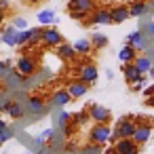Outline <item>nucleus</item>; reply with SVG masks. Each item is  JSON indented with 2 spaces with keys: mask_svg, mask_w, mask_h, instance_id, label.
<instances>
[{
  "mask_svg": "<svg viewBox=\"0 0 154 154\" xmlns=\"http://www.w3.org/2000/svg\"><path fill=\"white\" fill-rule=\"evenodd\" d=\"M97 78H99V70H97V66H95L91 59L82 61L80 68H78V80H82V82H87V85L91 87V85L97 82Z\"/></svg>",
  "mask_w": 154,
  "mask_h": 154,
  "instance_id": "obj_2",
  "label": "nucleus"
},
{
  "mask_svg": "<svg viewBox=\"0 0 154 154\" xmlns=\"http://www.w3.org/2000/svg\"><path fill=\"white\" fill-rule=\"evenodd\" d=\"M150 11H152V7H150L148 0H133V2L129 5V13H131V17H143V15L150 13Z\"/></svg>",
  "mask_w": 154,
  "mask_h": 154,
  "instance_id": "obj_11",
  "label": "nucleus"
},
{
  "mask_svg": "<svg viewBox=\"0 0 154 154\" xmlns=\"http://www.w3.org/2000/svg\"><path fill=\"white\" fill-rule=\"evenodd\" d=\"M80 154H101V146H95V143H91V146L82 148V150H80Z\"/></svg>",
  "mask_w": 154,
  "mask_h": 154,
  "instance_id": "obj_30",
  "label": "nucleus"
},
{
  "mask_svg": "<svg viewBox=\"0 0 154 154\" xmlns=\"http://www.w3.org/2000/svg\"><path fill=\"white\" fill-rule=\"evenodd\" d=\"M0 9L9 11V9H11V0H0Z\"/></svg>",
  "mask_w": 154,
  "mask_h": 154,
  "instance_id": "obj_36",
  "label": "nucleus"
},
{
  "mask_svg": "<svg viewBox=\"0 0 154 154\" xmlns=\"http://www.w3.org/2000/svg\"><path fill=\"white\" fill-rule=\"evenodd\" d=\"M146 32H148V34H152V36H154V21H152V23H148V26H146Z\"/></svg>",
  "mask_w": 154,
  "mask_h": 154,
  "instance_id": "obj_40",
  "label": "nucleus"
},
{
  "mask_svg": "<svg viewBox=\"0 0 154 154\" xmlns=\"http://www.w3.org/2000/svg\"><path fill=\"white\" fill-rule=\"evenodd\" d=\"M127 42H129V45H133L135 49H146V36H143V32H141V30L131 32V34L127 36Z\"/></svg>",
  "mask_w": 154,
  "mask_h": 154,
  "instance_id": "obj_22",
  "label": "nucleus"
},
{
  "mask_svg": "<svg viewBox=\"0 0 154 154\" xmlns=\"http://www.w3.org/2000/svg\"><path fill=\"white\" fill-rule=\"evenodd\" d=\"M110 135H112V127L108 125H93V129L89 131V141L95 143V146H103L110 141Z\"/></svg>",
  "mask_w": 154,
  "mask_h": 154,
  "instance_id": "obj_3",
  "label": "nucleus"
},
{
  "mask_svg": "<svg viewBox=\"0 0 154 154\" xmlns=\"http://www.w3.org/2000/svg\"><path fill=\"white\" fill-rule=\"evenodd\" d=\"M135 59H137V49L133 45L125 42V47L118 51V61H122V66H125V63H133Z\"/></svg>",
  "mask_w": 154,
  "mask_h": 154,
  "instance_id": "obj_14",
  "label": "nucleus"
},
{
  "mask_svg": "<svg viewBox=\"0 0 154 154\" xmlns=\"http://www.w3.org/2000/svg\"><path fill=\"white\" fill-rule=\"evenodd\" d=\"M7 13H9V11H5V9H0V26L5 23V19H7Z\"/></svg>",
  "mask_w": 154,
  "mask_h": 154,
  "instance_id": "obj_37",
  "label": "nucleus"
},
{
  "mask_svg": "<svg viewBox=\"0 0 154 154\" xmlns=\"http://www.w3.org/2000/svg\"><path fill=\"white\" fill-rule=\"evenodd\" d=\"M148 2H150V7H152V9H154V0H148Z\"/></svg>",
  "mask_w": 154,
  "mask_h": 154,
  "instance_id": "obj_45",
  "label": "nucleus"
},
{
  "mask_svg": "<svg viewBox=\"0 0 154 154\" xmlns=\"http://www.w3.org/2000/svg\"><path fill=\"white\" fill-rule=\"evenodd\" d=\"M89 23H93V26H108V23H112V15H110V9H103V7H97L93 13H91V17H89Z\"/></svg>",
  "mask_w": 154,
  "mask_h": 154,
  "instance_id": "obj_8",
  "label": "nucleus"
},
{
  "mask_svg": "<svg viewBox=\"0 0 154 154\" xmlns=\"http://www.w3.org/2000/svg\"><path fill=\"white\" fill-rule=\"evenodd\" d=\"M30 38H32V30L30 28L28 30H19V34H17V47H26L30 42Z\"/></svg>",
  "mask_w": 154,
  "mask_h": 154,
  "instance_id": "obj_27",
  "label": "nucleus"
},
{
  "mask_svg": "<svg viewBox=\"0 0 154 154\" xmlns=\"http://www.w3.org/2000/svg\"><path fill=\"white\" fill-rule=\"evenodd\" d=\"M89 118L95 125H108L110 118H112V112L108 108L99 106V103H93V106H89Z\"/></svg>",
  "mask_w": 154,
  "mask_h": 154,
  "instance_id": "obj_6",
  "label": "nucleus"
},
{
  "mask_svg": "<svg viewBox=\"0 0 154 154\" xmlns=\"http://www.w3.org/2000/svg\"><path fill=\"white\" fill-rule=\"evenodd\" d=\"M0 93H2V80H0Z\"/></svg>",
  "mask_w": 154,
  "mask_h": 154,
  "instance_id": "obj_47",
  "label": "nucleus"
},
{
  "mask_svg": "<svg viewBox=\"0 0 154 154\" xmlns=\"http://www.w3.org/2000/svg\"><path fill=\"white\" fill-rule=\"evenodd\" d=\"M9 70H11V61H2V59H0V80L7 78Z\"/></svg>",
  "mask_w": 154,
  "mask_h": 154,
  "instance_id": "obj_29",
  "label": "nucleus"
},
{
  "mask_svg": "<svg viewBox=\"0 0 154 154\" xmlns=\"http://www.w3.org/2000/svg\"><path fill=\"white\" fill-rule=\"evenodd\" d=\"M91 45H93V49H103L106 45H108V36L106 34H101V32H95V34H91Z\"/></svg>",
  "mask_w": 154,
  "mask_h": 154,
  "instance_id": "obj_23",
  "label": "nucleus"
},
{
  "mask_svg": "<svg viewBox=\"0 0 154 154\" xmlns=\"http://www.w3.org/2000/svg\"><path fill=\"white\" fill-rule=\"evenodd\" d=\"M11 137H13V131H11V129H7V131H2V133H0V146H2L5 141H9Z\"/></svg>",
  "mask_w": 154,
  "mask_h": 154,
  "instance_id": "obj_33",
  "label": "nucleus"
},
{
  "mask_svg": "<svg viewBox=\"0 0 154 154\" xmlns=\"http://www.w3.org/2000/svg\"><path fill=\"white\" fill-rule=\"evenodd\" d=\"M101 154H118V152L114 150V146H108V148H106V150H103Z\"/></svg>",
  "mask_w": 154,
  "mask_h": 154,
  "instance_id": "obj_39",
  "label": "nucleus"
},
{
  "mask_svg": "<svg viewBox=\"0 0 154 154\" xmlns=\"http://www.w3.org/2000/svg\"><path fill=\"white\" fill-rule=\"evenodd\" d=\"M146 106H148V108H154V95L146 97Z\"/></svg>",
  "mask_w": 154,
  "mask_h": 154,
  "instance_id": "obj_38",
  "label": "nucleus"
},
{
  "mask_svg": "<svg viewBox=\"0 0 154 154\" xmlns=\"http://www.w3.org/2000/svg\"><path fill=\"white\" fill-rule=\"evenodd\" d=\"M2 101H5V95H0V106H2Z\"/></svg>",
  "mask_w": 154,
  "mask_h": 154,
  "instance_id": "obj_44",
  "label": "nucleus"
},
{
  "mask_svg": "<svg viewBox=\"0 0 154 154\" xmlns=\"http://www.w3.org/2000/svg\"><path fill=\"white\" fill-rule=\"evenodd\" d=\"M131 91H135V93H137V91H141V82H135V85H131Z\"/></svg>",
  "mask_w": 154,
  "mask_h": 154,
  "instance_id": "obj_41",
  "label": "nucleus"
},
{
  "mask_svg": "<svg viewBox=\"0 0 154 154\" xmlns=\"http://www.w3.org/2000/svg\"><path fill=\"white\" fill-rule=\"evenodd\" d=\"M63 42V36H61V32L57 30V28H53V26H45V32H42V40H40V45L42 47H59Z\"/></svg>",
  "mask_w": 154,
  "mask_h": 154,
  "instance_id": "obj_5",
  "label": "nucleus"
},
{
  "mask_svg": "<svg viewBox=\"0 0 154 154\" xmlns=\"http://www.w3.org/2000/svg\"><path fill=\"white\" fill-rule=\"evenodd\" d=\"M114 150H116L118 154H129V152L137 150V143L133 141V137H122V139H118V141L114 143Z\"/></svg>",
  "mask_w": 154,
  "mask_h": 154,
  "instance_id": "obj_18",
  "label": "nucleus"
},
{
  "mask_svg": "<svg viewBox=\"0 0 154 154\" xmlns=\"http://www.w3.org/2000/svg\"><path fill=\"white\" fill-rule=\"evenodd\" d=\"M23 114H26L23 106H21L19 101H13L11 108H9V116H11V118H23Z\"/></svg>",
  "mask_w": 154,
  "mask_h": 154,
  "instance_id": "obj_24",
  "label": "nucleus"
},
{
  "mask_svg": "<svg viewBox=\"0 0 154 154\" xmlns=\"http://www.w3.org/2000/svg\"><path fill=\"white\" fill-rule=\"evenodd\" d=\"M68 122H72V114H70V112H61V114H59V129L66 127Z\"/></svg>",
  "mask_w": 154,
  "mask_h": 154,
  "instance_id": "obj_31",
  "label": "nucleus"
},
{
  "mask_svg": "<svg viewBox=\"0 0 154 154\" xmlns=\"http://www.w3.org/2000/svg\"><path fill=\"white\" fill-rule=\"evenodd\" d=\"M28 110L32 114H42L45 112V99L40 95H30L28 97Z\"/></svg>",
  "mask_w": 154,
  "mask_h": 154,
  "instance_id": "obj_21",
  "label": "nucleus"
},
{
  "mask_svg": "<svg viewBox=\"0 0 154 154\" xmlns=\"http://www.w3.org/2000/svg\"><path fill=\"white\" fill-rule=\"evenodd\" d=\"M143 95H146V97H150V95H154V82H152L150 87H146V89H143Z\"/></svg>",
  "mask_w": 154,
  "mask_h": 154,
  "instance_id": "obj_35",
  "label": "nucleus"
},
{
  "mask_svg": "<svg viewBox=\"0 0 154 154\" xmlns=\"http://www.w3.org/2000/svg\"><path fill=\"white\" fill-rule=\"evenodd\" d=\"M135 129H137V125H135L133 116H122V118H118L116 127L112 129L110 143L114 146V143H116L118 139H122V137H133V135H135Z\"/></svg>",
  "mask_w": 154,
  "mask_h": 154,
  "instance_id": "obj_1",
  "label": "nucleus"
},
{
  "mask_svg": "<svg viewBox=\"0 0 154 154\" xmlns=\"http://www.w3.org/2000/svg\"><path fill=\"white\" fill-rule=\"evenodd\" d=\"M152 122L148 120V122H139L137 125V129H135V135H133V141L137 143V146H141V143H146L148 139H150V135H152Z\"/></svg>",
  "mask_w": 154,
  "mask_h": 154,
  "instance_id": "obj_9",
  "label": "nucleus"
},
{
  "mask_svg": "<svg viewBox=\"0 0 154 154\" xmlns=\"http://www.w3.org/2000/svg\"><path fill=\"white\" fill-rule=\"evenodd\" d=\"M66 91L70 93V97H72V99H80V97H85V95L89 93V85H87V82H82V80H78V78H74V80H70V82H68Z\"/></svg>",
  "mask_w": 154,
  "mask_h": 154,
  "instance_id": "obj_7",
  "label": "nucleus"
},
{
  "mask_svg": "<svg viewBox=\"0 0 154 154\" xmlns=\"http://www.w3.org/2000/svg\"><path fill=\"white\" fill-rule=\"evenodd\" d=\"M57 57L59 59H63V61H76V51H74V45H66V42H61L57 49Z\"/></svg>",
  "mask_w": 154,
  "mask_h": 154,
  "instance_id": "obj_16",
  "label": "nucleus"
},
{
  "mask_svg": "<svg viewBox=\"0 0 154 154\" xmlns=\"http://www.w3.org/2000/svg\"><path fill=\"white\" fill-rule=\"evenodd\" d=\"M36 70H38V61L30 55H21L15 61V72H19L21 76H32V74H36Z\"/></svg>",
  "mask_w": 154,
  "mask_h": 154,
  "instance_id": "obj_4",
  "label": "nucleus"
},
{
  "mask_svg": "<svg viewBox=\"0 0 154 154\" xmlns=\"http://www.w3.org/2000/svg\"><path fill=\"white\" fill-rule=\"evenodd\" d=\"M68 15H70V19H74V21H89V13H85V11H68Z\"/></svg>",
  "mask_w": 154,
  "mask_h": 154,
  "instance_id": "obj_28",
  "label": "nucleus"
},
{
  "mask_svg": "<svg viewBox=\"0 0 154 154\" xmlns=\"http://www.w3.org/2000/svg\"><path fill=\"white\" fill-rule=\"evenodd\" d=\"M36 19H38L40 26H55L57 23V13L53 9H45V11H40L36 15Z\"/></svg>",
  "mask_w": 154,
  "mask_h": 154,
  "instance_id": "obj_19",
  "label": "nucleus"
},
{
  "mask_svg": "<svg viewBox=\"0 0 154 154\" xmlns=\"http://www.w3.org/2000/svg\"><path fill=\"white\" fill-rule=\"evenodd\" d=\"M110 15H112V23H125L131 13H129V5H116L110 9Z\"/></svg>",
  "mask_w": 154,
  "mask_h": 154,
  "instance_id": "obj_12",
  "label": "nucleus"
},
{
  "mask_svg": "<svg viewBox=\"0 0 154 154\" xmlns=\"http://www.w3.org/2000/svg\"><path fill=\"white\" fill-rule=\"evenodd\" d=\"M87 120H89V110H80V112L72 114V122H74V127H80V125H85Z\"/></svg>",
  "mask_w": 154,
  "mask_h": 154,
  "instance_id": "obj_26",
  "label": "nucleus"
},
{
  "mask_svg": "<svg viewBox=\"0 0 154 154\" xmlns=\"http://www.w3.org/2000/svg\"><path fill=\"white\" fill-rule=\"evenodd\" d=\"M133 63L137 66V70H139L141 74H146V72H150V68H152V61H150L148 57H137V59H135Z\"/></svg>",
  "mask_w": 154,
  "mask_h": 154,
  "instance_id": "obj_25",
  "label": "nucleus"
},
{
  "mask_svg": "<svg viewBox=\"0 0 154 154\" xmlns=\"http://www.w3.org/2000/svg\"><path fill=\"white\" fill-rule=\"evenodd\" d=\"M0 45H2V38H0Z\"/></svg>",
  "mask_w": 154,
  "mask_h": 154,
  "instance_id": "obj_48",
  "label": "nucleus"
},
{
  "mask_svg": "<svg viewBox=\"0 0 154 154\" xmlns=\"http://www.w3.org/2000/svg\"><path fill=\"white\" fill-rule=\"evenodd\" d=\"M74 51H76V55L89 57L95 49H93V45H91V40H89V38H80V40H76V42H74Z\"/></svg>",
  "mask_w": 154,
  "mask_h": 154,
  "instance_id": "obj_20",
  "label": "nucleus"
},
{
  "mask_svg": "<svg viewBox=\"0 0 154 154\" xmlns=\"http://www.w3.org/2000/svg\"><path fill=\"white\" fill-rule=\"evenodd\" d=\"M70 101H72V97H70V93H68L66 89L55 91V93L51 95V99H49V103H51V106H55V108H63V106H68Z\"/></svg>",
  "mask_w": 154,
  "mask_h": 154,
  "instance_id": "obj_15",
  "label": "nucleus"
},
{
  "mask_svg": "<svg viewBox=\"0 0 154 154\" xmlns=\"http://www.w3.org/2000/svg\"><path fill=\"white\" fill-rule=\"evenodd\" d=\"M122 74H125V80H127L129 85H135V82L143 76V74L137 70L135 63H125V66H122Z\"/></svg>",
  "mask_w": 154,
  "mask_h": 154,
  "instance_id": "obj_17",
  "label": "nucleus"
},
{
  "mask_svg": "<svg viewBox=\"0 0 154 154\" xmlns=\"http://www.w3.org/2000/svg\"><path fill=\"white\" fill-rule=\"evenodd\" d=\"M150 76H152V80H154V66L150 68Z\"/></svg>",
  "mask_w": 154,
  "mask_h": 154,
  "instance_id": "obj_43",
  "label": "nucleus"
},
{
  "mask_svg": "<svg viewBox=\"0 0 154 154\" xmlns=\"http://www.w3.org/2000/svg\"><path fill=\"white\" fill-rule=\"evenodd\" d=\"M97 9L95 0H68V11H85V13H93Z\"/></svg>",
  "mask_w": 154,
  "mask_h": 154,
  "instance_id": "obj_10",
  "label": "nucleus"
},
{
  "mask_svg": "<svg viewBox=\"0 0 154 154\" xmlns=\"http://www.w3.org/2000/svg\"><path fill=\"white\" fill-rule=\"evenodd\" d=\"M17 34L19 30L11 23L7 28H2V32H0V38H2V45H9V47H17Z\"/></svg>",
  "mask_w": 154,
  "mask_h": 154,
  "instance_id": "obj_13",
  "label": "nucleus"
},
{
  "mask_svg": "<svg viewBox=\"0 0 154 154\" xmlns=\"http://www.w3.org/2000/svg\"><path fill=\"white\" fill-rule=\"evenodd\" d=\"M0 32H2V28H0Z\"/></svg>",
  "mask_w": 154,
  "mask_h": 154,
  "instance_id": "obj_49",
  "label": "nucleus"
},
{
  "mask_svg": "<svg viewBox=\"0 0 154 154\" xmlns=\"http://www.w3.org/2000/svg\"><path fill=\"white\" fill-rule=\"evenodd\" d=\"M38 137H40L42 141H47V139H51V137H53V129H45V131H42V133H40Z\"/></svg>",
  "mask_w": 154,
  "mask_h": 154,
  "instance_id": "obj_34",
  "label": "nucleus"
},
{
  "mask_svg": "<svg viewBox=\"0 0 154 154\" xmlns=\"http://www.w3.org/2000/svg\"><path fill=\"white\" fill-rule=\"evenodd\" d=\"M129 154H139V150H133V152H129Z\"/></svg>",
  "mask_w": 154,
  "mask_h": 154,
  "instance_id": "obj_46",
  "label": "nucleus"
},
{
  "mask_svg": "<svg viewBox=\"0 0 154 154\" xmlns=\"http://www.w3.org/2000/svg\"><path fill=\"white\" fill-rule=\"evenodd\" d=\"M26 2H28V5H32V7H36V5H40V2H42V0H26Z\"/></svg>",
  "mask_w": 154,
  "mask_h": 154,
  "instance_id": "obj_42",
  "label": "nucleus"
},
{
  "mask_svg": "<svg viewBox=\"0 0 154 154\" xmlns=\"http://www.w3.org/2000/svg\"><path fill=\"white\" fill-rule=\"evenodd\" d=\"M13 26H15L17 30H28V21H26L23 17H15V19H13Z\"/></svg>",
  "mask_w": 154,
  "mask_h": 154,
  "instance_id": "obj_32",
  "label": "nucleus"
}]
</instances>
